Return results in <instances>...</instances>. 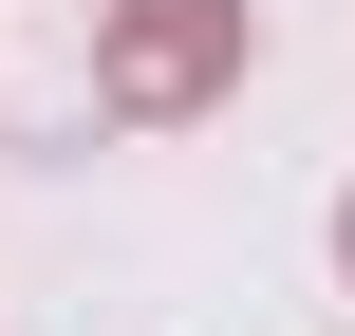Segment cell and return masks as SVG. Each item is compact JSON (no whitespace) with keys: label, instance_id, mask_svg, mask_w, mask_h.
Listing matches in <instances>:
<instances>
[{"label":"cell","instance_id":"obj_1","mask_svg":"<svg viewBox=\"0 0 355 336\" xmlns=\"http://www.w3.org/2000/svg\"><path fill=\"white\" fill-rule=\"evenodd\" d=\"M225 75H243V0H112L94 19V112H131V131L206 112Z\"/></svg>","mask_w":355,"mask_h":336},{"label":"cell","instance_id":"obj_2","mask_svg":"<svg viewBox=\"0 0 355 336\" xmlns=\"http://www.w3.org/2000/svg\"><path fill=\"white\" fill-rule=\"evenodd\" d=\"M337 262H355V206H337Z\"/></svg>","mask_w":355,"mask_h":336}]
</instances>
